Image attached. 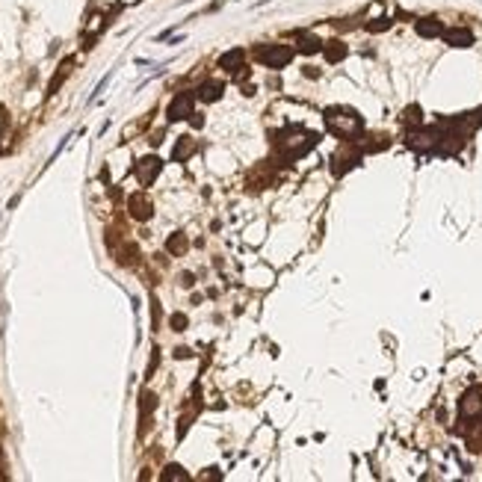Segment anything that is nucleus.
<instances>
[{"mask_svg":"<svg viewBox=\"0 0 482 482\" xmlns=\"http://www.w3.org/2000/svg\"><path fill=\"white\" fill-rule=\"evenodd\" d=\"M326 127L334 136H340V140H352V136H358L364 131V122L355 110H349V107H329Z\"/></svg>","mask_w":482,"mask_h":482,"instance_id":"1","label":"nucleus"},{"mask_svg":"<svg viewBox=\"0 0 482 482\" xmlns=\"http://www.w3.org/2000/svg\"><path fill=\"white\" fill-rule=\"evenodd\" d=\"M317 140H320V136L311 133V131H302V127H287L284 133H278V149L293 160V157L308 154L314 145H317Z\"/></svg>","mask_w":482,"mask_h":482,"instance_id":"2","label":"nucleus"},{"mask_svg":"<svg viewBox=\"0 0 482 482\" xmlns=\"http://www.w3.org/2000/svg\"><path fill=\"white\" fill-rule=\"evenodd\" d=\"M438 142H441V127H411L408 136H406V145L411 151L417 154H432L438 151Z\"/></svg>","mask_w":482,"mask_h":482,"instance_id":"3","label":"nucleus"},{"mask_svg":"<svg viewBox=\"0 0 482 482\" xmlns=\"http://www.w3.org/2000/svg\"><path fill=\"white\" fill-rule=\"evenodd\" d=\"M254 60H258L261 65H267V68H284L293 60V47H287V45H261L258 51H254Z\"/></svg>","mask_w":482,"mask_h":482,"instance_id":"4","label":"nucleus"},{"mask_svg":"<svg viewBox=\"0 0 482 482\" xmlns=\"http://www.w3.org/2000/svg\"><path fill=\"white\" fill-rule=\"evenodd\" d=\"M361 154H364V149H361V145H355V142H347V145H340V151L338 154H334V166H331V172L334 175H338V178H340V175L343 172H349V169H355V166L361 163Z\"/></svg>","mask_w":482,"mask_h":482,"instance_id":"5","label":"nucleus"},{"mask_svg":"<svg viewBox=\"0 0 482 482\" xmlns=\"http://www.w3.org/2000/svg\"><path fill=\"white\" fill-rule=\"evenodd\" d=\"M459 415L465 417V420H479V417H482V391L470 388V391L461 393V399H459Z\"/></svg>","mask_w":482,"mask_h":482,"instance_id":"6","label":"nucleus"},{"mask_svg":"<svg viewBox=\"0 0 482 482\" xmlns=\"http://www.w3.org/2000/svg\"><path fill=\"white\" fill-rule=\"evenodd\" d=\"M193 107H195V95L193 92L175 95L172 104H169V122H184V119H190V116H195Z\"/></svg>","mask_w":482,"mask_h":482,"instance_id":"7","label":"nucleus"},{"mask_svg":"<svg viewBox=\"0 0 482 482\" xmlns=\"http://www.w3.org/2000/svg\"><path fill=\"white\" fill-rule=\"evenodd\" d=\"M160 169H163L160 157H142V160L136 163V181H140L142 186H149L157 175H160Z\"/></svg>","mask_w":482,"mask_h":482,"instance_id":"8","label":"nucleus"},{"mask_svg":"<svg viewBox=\"0 0 482 482\" xmlns=\"http://www.w3.org/2000/svg\"><path fill=\"white\" fill-rule=\"evenodd\" d=\"M219 68H222V72H231V74H240V68H245V51H243V47H234V51L222 54L219 56Z\"/></svg>","mask_w":482,"mask_h":482,"instance_id":"9","label":"nucleus"},{"mask_svg":"<svg viewBox=\"0 0 482 482\" xmlns=\"http://www.w3.org/2000/svg\"><path fill=\"white\" fill-rule=\"evenodd\" d=\"M444 42L450 47H470L474 45V33L468 27H450V30H444Z\"/></svg>","mask_w":482,"mask_h":482,"instance_id":"10","label":"nucleus"},{"mask_svg":"<svg viewBox=\"0 0 482 482\" xmlns=\"http://www.w3.org/2000/svg\"><path fill=\"white\" fill-rule=\"evenodd\" d=\"M222 92H225V86L219 80H204L199 89H195V98L204 101V104H213V101H219V98H222Z\"/></svg>","mask_w":482,"mask_h":482,"instance_id":"11","label":"nucleus"},{"mask_svg":"<svg viewBox=\"0 0 482 482\" xmlns=\"http://www.w3.org/2000/svg\"><path fill=\"white\" fill-rule=\"evenodd\" d=\"M415 30H417V36H423V39H438V36H444V24H441L438 18H420Z\"/></svg>","mask_w":482,"mask_h":482,"instance_id":"12","label":"nucleus"},{"mask_svg":"<svg viewBox=\"0 0 482 482\" xmlns=\"http://www.w3.org/2000/svg\"><path fill=\"white\" fill-rule=\"evenodd\" d=\"M296 39H299V54H308V56H311V54L322 51V42H320L317 36H311L308 30H299Z\"/></svg>","mask_w":482,"mask_h":482,"instance_id":"13","label":"nucleus"},{"mask_svg":"<svg viewBox=\"0 0 482 482\" xmlns=\"http://www.w3.org/2000/svg\"><path fill=\"white\" fill-rule=\"evenodd\" d=\"M322 54H326V63H329V65H334V63H340L343 56H347V45H343L340 39H334V42L322 45Z\"/></svg>","mask_w":482,"mask_h":482,"instance_id":"14","label":"nucleus"},{"mask_svg":"<svg viewBox=\"0 0 482 482\" xmlns=\"http://www.w3.org/2000/svg\"><path fill=\"white\" fill-rule=\"evenodd\" d=\"M193 151H195V140H193V136H181L178 145H175V151H172V157H175L178 163H184Z\"/></svg>","mask_w":482,"mask_h":482,"instance_id":"15","label":"nucleus"},{"mask_svg":"<svg viewBox=\"0 0 482 482\" xmlns=\"http://www.w3.org/2000/svg\"><path fill=\"white\" fill-rule=\"evenodd\" d=\"M131 213L136 216V219H149V216H151V201L145 199V195H133V199H131Z\"/></svg>","mask_w":482,"mask_h":482,"instance_id":"16","label":"nucleus"},{"mask_svg":"<svg viewBox=\"0 0 482 482\" xmlns=\"http://www.w3.org/2000/svg\"><path fill=\"white\" fill-rule=\"evenodd\" d=\"M399 122L406 124L408 131H411V127H420V124H423V110H420L417 104H411V107H406V113L399 116Z\"/></svg>","mask_w":482,"mask_h":482,"instance_id":"17","label":"nucleus"},{"mask_svg":"<svg viewBox=\"0 0 482 482\" xmlns=\"http://www.w3.org/2000/svg\"><path fill=\"white\" fill-rule=\"evenodd\" d=\"M465 441H468V450L470 452H479L482 450V423H476V429L465 432Z\"/></svg>","mask_w":482,"mask_h":482,"instance_id":"18","label":"nucleus"},{"mask_svg":"<svg viewBox=\"0 0 482 482\" xmlns=\"http://www.w3.org/2000/svg\"><path fill=\"white\" fill-rule=\"evenodd\" d=\"M166 249H169L172 254H184L186 252V237L184 234H172L169 243H166Z\"/></svg>","mask_w":482,"mask_h":482,"instance_id":"19","label":"nucleus"},{"mask_svg":"<svg viewBox=\"0 0 482 482\" xmlns=\"http://www.w3.org/2000/svg\"><path fill=\"white\" fill-rule=\"evenodd\" d=\"M154 397L151 393H142V432H145V426H149V415H151V408H154Z\"/></svg>","mask_w":482,"mask_h":482,"instance_id":"20","label":"nucleus"},{"mask_svg":"<svg viewBox=\"0 0 482 482\" xmlns=\"http://www.w3.org/2000/svg\"><path fill=\"white\" fill-rule=\"evenodd\" d=\"M391 24H393L391 18H376V21H370V24H367V30H370V33H385Z\"/></svg>","mask_w":482,"mask_h":482,"instance_id":"21","label":"nucleus"},{"mask_svg":"<svg viewBox=\"0 0 482 482\" xmlns=\"http://www.w3.org/2000/svg\"><path fill=\"white\" fill-rule=\"evenodd\" d=\"M163 479H166V482H172V479H190V476L184 474V468L169 465V468H166V474H163Z\"/></svg>","mask_w":482,"mask_h":482,"instance_id":"22","label":"nucleus"},{"mask_svg":"<svg viewBox=\"0 0 482 482\" xmlns=\"http://www.w3.org/2000/svg\"><path fill=\"white\" fill-rule=\"evenodd\" d=\"M169 322H172V329H175V331H184V329H186V317H184V314H172V320H169Z\"/></svg>","mask_w":482,"mask_h":482,"instance_id":"23","label":"nucleus"},{"mask_svg":"<svg viewBox=\"0 0 482 482\" xmlns=\"http://www.w3.org/2000/svg\"><path fill=\"white\" fill-rule=\"evenodd\" d=\"M190 355H193V352L186 349V347H178V349H175V358H190Z\"/></svg>","mask_w":482,"mask_h":482,"instance_id":"24","label":"nucleus"},{"mask_svg":"<svg viewBox=\"0 0 482 482\" xmlns=\"http://www.w3.org/2000/svg\"><path fill=\"white\" fill-rule=\"evenodd\" d=\"M222 474H219V470H216V468H210V474H201V479H219Z\"/></svg>","mask_w":482,"mask_h":482,"instance_id":"25","label":"nucleus"}]
</instances>
